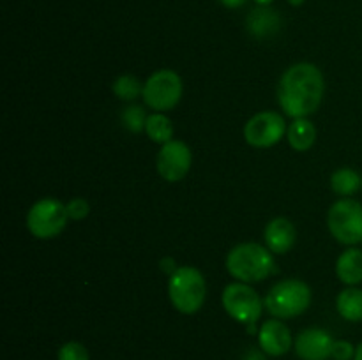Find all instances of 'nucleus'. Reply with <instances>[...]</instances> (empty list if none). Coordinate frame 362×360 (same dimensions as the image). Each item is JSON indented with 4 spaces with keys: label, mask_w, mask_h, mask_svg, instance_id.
Wrapping results in <instances>:
<instances>
[{
    "label": "nucleus",
    "mask_w": 362,
    "mask_h": 360,
    "mask_svg": "<svg viewBox=\"0 0 362 360\" xmlns=\"http://www.w3.org/2000/svg\"><path fill=\"white\" fill-rule=\"evenodd\" d=\"M207 295L205 277L198 268L184 265L168 279V296L172 306L182 314H194L202 309Z\"/></svg>",
    "instance_id": "7ed1b4c3"
},
{
    "label": "nucleus",
    "mask_w": 362,
    "mask_h": 360,
    "mask_svg": "<svg viewBox=\"0 0 362 360\" xmlns=\"http://www.w3.org/2000/svg\"><path fill=\"white\" fill-rule=\"evenodd\" d=\"M258 344L262 352L269 356H281L288 353L293 346V337L290 328L278 318L264 321L258 332Z\"/></svg>",
    "instance_id": "f8f14e48"
},
{
    "label": "nucleus",
    "mask_w": 362,
    "mask_h": 360,
    "mask_svg": "<svg viewBox=\"0 0 362 360\" xmlns=\"http://www.w3.org/2000/svg\"><path fill=\"white\" fill-rule=\"evenodd\" d=\"M286 134V122L276 112H260L244 126V138L255 148L274 147Z\"/></svg>",
    "instance_id": "1a4fd4ad"
},
{
    "label": "nucleus",
    "mask_w": 362,
    "mask_h": 360,
    "mask_svg": "<svg viewBox=\"0 0 362 360\" xmlns=\"http://www.w3.org/2000/svg\"><path fill=\"white\" fill-rule=\"evenodd\" d=\"M255 2H257L258 6H269V4H272L274 0H255Z\"/></svg>",
    "instance_id": "cd10ccee"
},
{
    "label": "nucleus",
    "mask_w": 362,
    "mask_h": 360,
    "mask_svg": "<svg viewBox=\"0 0 362 360\" xmlns=\"http://www.w3.org/2000/svg\"><path fill=\"white\" fill-rule=\"evenodd\" d=\"M354 360H362V342L356 348V356H354Z\"/></svg>",
    "instance_id": "bb28decb"
},
{
    "label": "nucleus",
    "mask_w": 362,
    "mask_h": 360,
    "mask_svg": "<svg viewBox=\"0 0 362 360\" xmlns=\"http://www.w3.org/2000/svg\"><path fill=\"white\" fill-rule=\"evenodd\" d=\"M66 207L69 219H73V221H81V219L87 217L88 212H90V205H88V201L83 200V198H73Z\"/></svg>",
    "instance_id": "5701e85b"
},
{
    "label": "nucleus",
    "mask_w": 362,
    "mask_h": 360,
    "mask_svg": "<svg viewBox=\"0 0 362 360\" xmlns=\"http://www.w3.org/2000/svg\"><path fill=\"white\" fill-rule=\"evenodd\" d=\"M334 339L322 328H306L293 341L297 356L300 360H327L332 355Z\"/></svg>",
    "instance_id": "9b49d317"
},
{
    "label": "nucleus",
    "mask_w": 362,
    "mask_h": 360,
    "mask_svg": "<svg viewBox=\"0 0 362 360\" xmlns=\"http://www.w3.org/2000/svg\"><path fill=\"white\" fill-rule=\"evenodd\" d=\"M145 133L156 143H168V141H172L173 136L172 120L165 113H152V115H148L147 124H145Z\"/></svg>",
    "instance_id": "6ab92c4d"
},
{
    "label": "nucleus",
    "mask_w": 362,
    "mask_h": 360,
    "mask_svg": "<svg viewBox=\"0 0 362 360\" xmlns=\"http://www.w3.org/2000/svg\"><path fill=\"white\" fill-rule=\"evenodd\" d=\"M57 360H90V355H88V349L81 342L69 341L60 346L59 353H57Z\"/></svg>",
    "instance_id": "4be33fe9"
},
{
    "label": "nucleus",
    "mask_w": 362,
    "mask_h": 360,
    "mask_svg": "<svg viewBox=\"0 0 362 360\" xmlns=\"http://www.w3.org/2000/svg\"><path fill=\"white\" fill-rule=\"evenodd\" d=\"M161 268L166 272V274L172 275L179 267H175V261H173L172 258H165V260L161 261Z\"/></svg>",
    "instance_id": "393cba45"
},
{
    "label": "nucleus",
    "mask_w": 362,
    "mask_h": 360,
    "mask_svg": "<svg viewBox=\"0 0 362 360\" xmlns=\"http://www.w3.org/2000/svg\"><path fill=\"white\" fill-rule=\"evenodd\" d=\"M148 116L145 115V109L141 106H127L122 113H120V122L131 133H140L145 131V124H147Z\"/></svg>",
    "instance_id": "412c9836"
},
{
    "label": "nucleus",
    "mask_w": 362,
    "mask_h": 360,
    "mask_svg": "<svg viewBox=\"0 0 362 360\" xmlns=\"http://www.w3.org/2000/svg\"><path fill=\"white\" fill-rule=\"evenodd\" d=\"M113 92L122 101H134V99L144 94V87H141L140 80L136 76H133V74H122L113 83Z\"/></svg>",
    "instance_id": "aec40b11"
},
{
    "label": "nucleus",
    "mask_w": 362,
    "mask_h": 360,
    "mask_svg": "<svg viewBox=\"0 0 362 360\" xmlns=\"http://www.w3.org/2000/svg\"><path fill=\"white\" fill-rule=\"evenodd\" d=\"M221 302L230 318L244 325H255L265 307L258 293L250 284L240 281L232 282L223 289Z\"/></svg>",
    "instance_id": "6e6552de"
},
{
    "label": "nucleus",
    "mask_w": 362,
    "mask_h": 360,
    "mask_svg": "<svg viewBox=\"0 0 362 360\" xmlns=\"http://www.w3.org/2000/svg\"><path fill=\"white\" fill-rule=\"evenodd\" d=\"M327 224L339 244L356 246L362 242V205L352 198H341L329 208Z\"/></svg>",
    "instance_id": "423d86ee"
},
{
    "label": "nucleus",
    "mask_w": 362,
    "mask_h": 360,
    "mask_svg": "<svg viewBox=\"0 0 362 360\" xmlns=\"http://www.w3.org/2000/svg\"><path fill=\"white\" fill-rule=\"evenodd\" d=\"M193 155L184 141L172 140L161 147L156 157V168L166 182H180L189 173Z\"/></svg>",
    "instance_id": "9d476101"
},
{
    "label": "nucleus",
    "mask_w": 362,
    "mask_h": 360,
    "mask_svg": "<svg viewBox=\"0 0 362 360\" xmlns=\"http://www.w3.org/2000/svg\"><path fill=\"white\" fill-rule=\"evenodd\" d=\"M67 207L55 198L35 201L27 214V228L35 239L48 240L60 235L67 224Z\"/></svg>",
    "instance_id": "39448f33"
},
{
    "label": "nucleus",
    "mask_w": 362,
    "mask_h": 360,
    "mask_svg": "<svg viewBox=\"0 0 362 360\" xmlns=\"http://www.w3.org/2000/svg\"><path fill=\"white\" fill-rule=\"evenodd\" d=\"M281 27V18L269 6H258L250 11L246 18V28L253 37L267 39L272 37Z\"/></svg>",
    "instance_id": "4468645a"
},
{
    "label": "nucleus",
    "mask_w": 362,
    "mask_h": 360,
    "mask_svg": "<svg viewBox=\"0 0 362 360\" xmlns=\"http://www.w3.org/2000/svg\"><path fill=\"white\" fill-rule=\"evenodd\" d=\"M325 92L322 71L310 62L293 64L279 80L278 101L292 119H306L320 106Z\"/></svg>",
    "instance_id": "f257e3e1"
},
{
    "label": "nucleus",
    "mask_w": 362,
    "mask_h": 360,
    "mask_svg": "<svg viewBox=\"0 0 362 360\" xmlns=\"http://www.w3.org/2000/svg\"><path fill=\"white\" fill-rule=\"evenodd\" d=\"M332 359L334 360H354L356 356V348L350 341H345V339H339V341H334L332 344Z\"/></svg>",
    "instance_id": "b1692460"
},
{
    "label": "nucleus",
    "mask_w": 362,
    "mask_h": 360,
    "mask_svg": "<svg viewBox=\"0 0 362 360\" xmlns=\"http://www.w3.org/2000/svg\"><path fill=\"white\" fill-rule=\"evenodd\" d=\"M361 244H362V242H361Z\"/></svg>",
    "instance_id": "c756f323"
},
{
    "label": "nucleus",
    "mask_w": 362,
    "mask_h": 360,
    "mask_svg": "<svg viewBox=\"0 0 362 360\" xmlns=\"http://www.w3.org/2000/svg\"><path fill=\"white\" fill-rule=\"evenodd\" d=\"M141 97L148 108L156 109L158 113L168 112L175 108L182 97V80L172 69L156 71L144 83Z\"/></svg>",
    "instance_id": "0eeeda50"
},
{
    "label": "nucleus",
    "mask_w": 362,
    "mask_h": 360,
    "mask_svg": "<svg viewBox=\"0 0 362 360\" xmlns=\"http://www.w3.org/2000/svg\"><path fill=\"white\" fill-rule=\"evenodd\" d=\"M286 138H288V143L293 150L306 152L315 145L317 129H315V126L310 120L293 119V122L286 129Z\"/></svg>",
    "instance_id": "dca6fc26"
},
{
    "label": "nucleus",
    "mask_w": 362,
    "mask_h": 360,
    "mask_svg": "<svg viewBox=\"0 0 362 360\" xmlns=\"http://www.w3.org/2000/svg\"><path fill=\"white\" fill-rule=\"evenodd\" d=\"M311 304V288L300 279H285L269 289L264 306L278 320L300 316Z\"/></svg>",
    "instance_id": "20e7f679"
},
{
    "label": "nucleus",
    "mask_w": 362,
    "mask_h": 360,
    "mask_svg": "<svg viewBox=\"0 0 362 360\" xmlns=\"http://www.w3.org/2000/svg\"><path fill=\"white\" fill-rule=\"evenodd\" d=\"M219 2L225 7H228V9H237V7H243L246 0H219Z\"/></svg>",
    "instance_id": "a878e982"
},
{
    "label": "nucleus",
    "mask_w": 362,
    "mask_h": 360,
    "mask_svg": "<svg viewBox=\"0 0 362 360\" xmlns=\"http://www.w3.org/2000/svg\"><path fill=\"white\" fill-rule=\"evenodd\" d=\"M331 187L339 196H352L362 187V176L352 168H339L332 173Z\"/></svg>",
    "instance_id": "a211bd4d"
},
{
    "label": "nucleus",
    "mask_w": 362,
    "mask_h": 360,
    "mask_svg": "<svg viewBox=\"0 0 362 360\" xmlns=\"http://www.w3.org/2000/svg\"><path fill=\"white\" fill-rule=\"evenodd\" d=\"M264 239L271 253L285 254L296 246L297 229L286 217H276L265 226Z\"/></svg>",
    "instance_id": "ddd939ff"
},
{
    "label": "nucleus",
    "mask_w": 362,
    "mask_h": 360,
    "mask_svg": "<svg viewBox=\"0 0 362 360\" xmlns=\"http://www.w3.org/2000/svg\"><path fill=\"white\" fill-rule=\"evenodd\" d=\"M336 309H338L339 316L345 318L346 321H362V289L350 286V288L343 289L336 299Z\"/></svg>",
    "instance_id": "f3484780"
},
{
    "label": "nucleus",
    "mask_w": 362,
    "mask_h": 360,
    "mask_svg": "<svg viewBox=\"0 0 362 360\" xmlns=\"http://www.w3.org/2000/svg\"><path fill=\"white\" fill-rule=\"evenodd\" d=\"M288 4H292V6H303L304 0H288Z\"/></svg>",
    "instance_id": "c85d7f7f"
},
{
    "label": "nucleus",
    "mask_w": 362,
    "mask_h": 360,
    "mask_svg": "<svg viewBox=\"0 0 362 360\" xmlns=\"http://www.w3.org/2000/svg\"><path fill=\"white\" fill-rule=\"evenodd\" d=\"M226 270L232 277L246 284L260 282L274 272V258L269 247L257 242H244L228 253Z\"/></svg>",
    "instance_id": "f03ea898"
},
{
    "label": "nucleus",
    "mask_w": 362,
    "mask_h": 360,
    "mask_svg": "<svg viewBox=\"0 0 362 360\" xmlns=\"http://www.w3.org/2000/svg\"><path fill=\"white\" fill-rule=\"evenodd\" d=\"M336 274L339 281L349 286H357L362 282V249L349 247L339 254L336 261Z\"/></svg>",
    "instance_id": "2eb2a0df"
}]
</instances>
